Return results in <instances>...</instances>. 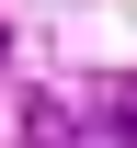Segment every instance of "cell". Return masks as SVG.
<instances>
[{
    "label": "cell",
    "mask_w": 137,
    "mask_h": 148,
    "mask_svg": "<svg viewBox=\"0 0 137 148\" xmlns=\"http://www.w3.org/2000/svg\"><path fill=\"white\" fill-rule=\"evenodd\" d=\"M103 137H114V148H137V91H114V103H103Z\"/></svg>",
    "instance_id": "6da1fadb"
}]
</instances>
